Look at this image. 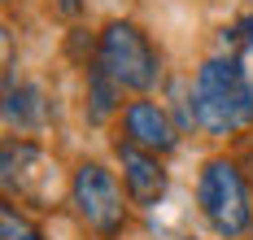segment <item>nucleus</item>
Returning a JSON list of instances; mask_svg holds the SVG:
<instances>
[{
  "label": "nucleus",
  "mask_w": 253,
  "mask_h": 240,
  "mask_svg": "<svg viewBox=\"0 0 253 240\" xmlns=\"http://www.w3.org/2000/svg\"><path fill=\"white\" fill-rule=\"evenodd\" d=\"M192 118L210 135H236L253 122V83L236 57H210L197 70Z\"/></svg>",
  "instance_id": "obj_1"
},
{
  "label": "nucleus",
  "mask_w": 253,
  "mask_h": 240,
  "mask_svg": "<svg viewBox=\"0 0 253 240\" xmlns=\"http://www.w3.org/2000/svg\"><path fill=\"white\" fill-rule=\"evenodd\" d=\"M197 201H201L205 223H210L218 236L240 240L245 232H249V223H253L249 184H245V175H240L236 161H223V158L205 161L201 184H197Z\"/></svg>",
  "instance_id": "obj_2"
},
{
  "label": "nucleus",
  "mask_w": 253,
  "mask_h": 240,
  "mask_svg": "<svg viewBox=\"0 0 253 240\" xmlns=\"http://www.w3.org/2000/svg\"><path fill=\"white\" fill-rule=\"evenodd\" d=\"M96 61L118 79V87H131V92H149L162 79V57L135 22H109L96 44Z\"/></svg>",
  "instance_id": "obj_3"
},
{
  "label": "nucleus",
  "mask_w": 253,
  "mask_h": 240,
  "mask_svg": "<svg viewBox=\"0 0 253 240\" xmlns=\"http://www.w3.org/2000/svg\"><path fill=\"white\" fill-rule=\"evenodd\" d=\"M70 201H75L79 218L96 232V236H118L126 223V205L123 192L114 184V175L105 170L101 161H83L70 179Z\"/></svg>",
  "instance_id": "obj_4"
},
{
  "label": "nucleus",
  "mask_w": 253,
  "mask_h": 240,
  "mask_svg": "<svg viewBox=\"0 0 253 240\" xmlns=\"http://www.w3.org/2000/svg\"><path fill=\"white\" fill-rule=\"evenodd\" d=\"M0 166H4L0 179L9 192H18V201H26V205H52L57 201V166L35 144H4Z\"/></svg>",
  "instance_id": "obj_5"
},
{
  "label": "nucleus",
  "mask_w": 253,
  "mask_h": 240,
  "mask_svg": "<svg viewBox=\"0 0 253 240\" xmlns=\"http://www.w3.org/2000/svg\"><path fill=\"white\" fill-rule=\"evenodd\" d=\"M123 140L126 144H135V149H144V153H170L175 149V122L166 118V109L153 105V101H131L123 109Z\"/></svg>",
  "instance_id": "obj_6"
},
{
  "label": "nucleus",
  "mask_w": 253,
  "mask_h": 240,
  "mask_svg": "<svg viewBox=\"0 0 253 240\" xmlns=\"http://www.w3.org/2000/svg\"><path fill=\"white\" fill-rule=\"evenodd\" d=\"M118 161H123V179H126V197L135 205H153L166 192V170L157 166V153H144L135 144L118 140Z\"/></svg>",
  "instance_id": "obj_7"
},
{
  "label": "nucleus",
  "mask_w": 253,
  "mask_h": 240,
  "mask_svg": "<svg viewBox=\"0 0 253 240\" xmlns=\"http://www.w3.org/2000/svg\"><path fill=\"white\" fill-rule=\"evenodd\" d=\"M4 118L22 131H35L44 122V101H40V87L31 83H4Z\"/></svg>",
  "instance_id": "obj_8"
},
{
  "label": "nucleus",
  "mask_w": 253,
  "mask_h": 240,
  "mask_svg": "<svg viewBox=\"0 0 253 240\" xmlns=\"http://www.w3.org/2000/svg\"><path fill=\"white\" fill-rule=\"evenodd\" d=\"M118 92H123L118 79L105 70L101 61L87 66V101H92V105H87V118H92V122H105V118L118 109Z\"/></svg>",
  "instance_id": "obj_9"
},
{
  "label": "nucleus",
  "mask_w": 253,
  "mask_h": 240,
  "mask_svg": "<svg viewBox=\"0 0 253 240\" xmlns=\"http://www.w3.org/2000/svg\"><path fill=\"white\" fill-rule=\"evenodd\" d=\"M0 240H44V236H40V227H35L26 214H18V205L9 201V205H0Z\"/></svg>",
  "instance_id": "obj_10"
},
{
  "label": "nucleus",
  "mask_w": 253,
  "mask_h": 240,
  "mask_svg": "<svg viewBox=\"0 0 253 240\" xmlns=\"http://www.w3.org/2000/svg\"><path fill=\"white\" fill-rule=\"evenodd\" d=\"M240 40H245V48H253V18L240 22Z\"/></svg>",
  "instance_id": "obj_11"
},
{
  "label": "nucleus",
  "mask_w": 253,
  "mask_h": 240,
  "mask_svg": "<svg viewBox=\"0 0 253 240\" xmlns=\"http://www.w3.org/2000/svg\"><path fill=\"white\" fill-rule=\"evenodd\" d=\"M249 166H253V153H249Z\"/></svg>",
  "instance_id": "obj_12"
},
{
  "label": "nucleus",
  "mask_w": 253,
  "mask_h": 240,
  "mask_svg": "<svg viewBox=\"0 0 253 240\" xmlns=\"http://www.w3.org/2000/svg\"><path fill=\"white\" fill-rule=\"evenodd\" d=\"M183 240H192V236H183Z\"/></svg>",
  "instance_id": "obj_13"
}]
</instances>
